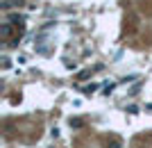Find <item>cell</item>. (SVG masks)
Listing matches in <instances>:
<instances>
[{"label": "cell", "instance_id": "7a4b0ae2", "mask_svg": "<svg viewBox=\"0 0 152 148\" xmlns=\"http://www.w3.org/2000/svg\"><path fill=\"white\" fill-rule=\"evenodd\" d=\"M70 125H73V128H80V125H82V119H73V121H70Z\"/></svg>", "mask_w": 152, "mask_h": 148}, {"label": "cell", "instance_id": "6da1fadb", "mask_svg": "<svg viewBox=\"0 0 152 148\" xmlns=\"http://www.w3.org/2000/svg\"><path fill=\"white\" fill-rule=\"evenodd\" d=\"M0 32H2V34H9V32H12V23H2Z\"/></svg>", "mask_w": 152, "mask_h": 148}, {"label": "cell", "instance_id": "3957f363", "mask_svg": "<svg viewBox=\"0 0 152 148\" xmlns=\"http://www.w3.org/2000/svg\"><path fill=\"white\" fill-rule=\"evenodd\" d=\"M2 2H5V0H2Z\"/></svg>", "mask_w": 152, "mask_h": 148}]
</instances>
